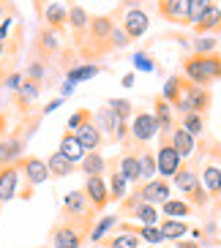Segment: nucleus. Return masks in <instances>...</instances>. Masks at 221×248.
<instances>
[{
  "label": "nucleus",
  "mask_w": 221,
  "mask_h": 248,
  "mask_svg": "<svg viewBox=\"0 0 221 248\" xmlns=\"http://www.w3.org/2000/svg\"><path fill=\"white\" fill-rule=\"evenodd\" d=\"M82 191H85V197H88V202L96 216L107 210V204H110V186H107L104 177H85Z\"/></svg>",
  "instance_id": "nucleus-13"
},
{
  "label": "nucleus",
  "mask_w": 221,
  "mask_h": 248,
  "mask_svg": "<svg viewBox=\"0 0 221 248\" xmlns=\"http://www.w3.org/2000/svg\"><path fill=\"white\" fill-rule=\"evenodd\" d=\"M88 22H90V14L79 3H71L68 6V28L74 33V44H79L82 38H85V30H88Z\"/></svg>",
  "instance_id": "nucleus-23"
},
{
  "label": "nucleus",
  "mask_w": 221,
  "mask_h": 248,
  "mask_svg": "<svg viewBox=\"0 0 221 248\" xmlns=\"http://www.w3.org/2000/svg\"><path fill=\"white\" fill-rule=\"evenodd\" d=\"M140 237L134 232H126V229H118L115 234H110V237H104L101 246L104 248H140Z\"/></svg>",
  "instance_id": "nucleus-34"
},
{
  "label": "nucleus",
  "mask_w": 221,
  "mask_h": 248,
  "mask_svg": "<svg viewBox=\"0 0 221 248\" xmlns=\"http://www.w3.org/2000/svg\"><path fill=\"white\" fill-rule=\"evenodd\" d=\"M60 52H63V44H60V36L55 30L44 28L36 33L33 38V60H41V63H52V60L58 58Z\"/></svg>",
  "instance_id": "nucleus-7"
},
{
  "label": "nucleus",
  "mask_w": 221,
  "mask_h": 248,
  "mask_svg": "<svg viewBox=\"0 0 221 248\" xmlns=\"http://www.w3.org/2000/svg\"><path fill=\"white\" fill-rule=\"evenodd\" d=\"M199 180L205 186L207 197L219 199L221 197V164L216 158H207L202 167H199Z\"/></svg>",
  "instance_id": "nucleus-16"
},
{
  "label": "nucleus",
  "mask_w": 221,
  "mask_h": 248,
  "mask_svg": "<svg viewBox=\"0 0 221 248\" xmlns=\"http://www.w3.org/2000/svg\"><path fill=\"white\" fill-rule=\"evenodd\" d=\"M8 58V52H6V41H0V66H3V60Z\"/></svg>",
  "instance_id": "nucleus-53"
},
{
  "label": "nucleus",
  "mask_w": 221,
  "mask_h": 248,
  "mask_svg": "<svg viewBox=\"0 0 221 248\" xmlns=\"http://www.w3.org/2000/svg\"><path fill=\"white\" fill-rule=\"evenodd\" d=\"M28 131H11L6 137H0V169L16 164L19 158H25V147H28Z\"/></svg>",
  "instance_id": "nucleus-8"
},
{
  "label": "nucleus",
  "mask_w": 221,
  "mask_h": 248,
  "mask_svg": "<svg viewBox=\"0 0 221 248\" xmlns=\"http://www.w3.org/2000/svg\"><path fill=\"white\" fill-rule=\"evenodd\" d=\"M38 248H49V246H38Z\"/></svg>",
  "instance_id": "nucleus-56"
},
{
  "label": "nucleus",
  "mask_w": 221,
  "mask_h": 248,
  "mask_svg": "<svg viewBox=\"0 0 221 248\" xmlns=\"http://www.w3.org/2000/svg\"><path fill=\"white\" fill-rule=\"evenodd\" d=\"M93 123L101 128V134H104V139L107 142H115V131H118V117H115V112L110 109V107H98L96 112H93Z\"/></svg>",
  "instance_id": "nucleus-24"
},
{
  "label": "nucleus",
  "mask_w": 221,
  "mask_h": 248,
  "mask_svg": "<svg viewBox=\"0 0 221 248\" xmlns=\"http://www.w3.org/2000/svg\"><path fill=\"white\" fill-rule=\"evenodd\" d=\"M172 186L183 194L186 202L191 204V207H207V202H210L205 186L199 180V169L194 164H183V167L177 169V175L172 177Z\"/></svg>",
  "instance_id": "nucleus-3"
},
{
  "label": "nucleus",
  "mask_w": 221,
  "mask_h": 248,
  "mask_svg": "<svg viewBox=\"0 0 221 248\" xmlns=\"http://www.w3.org/2000/svg\"><path fill=\"white\" fill-rule=\"evenodd\" d=\"M118 213H112V216H101V218H96V224H93V229H90V243H101L104 237H110V232L118 226Z\"/></svg>",
  "instance_id": "nucleus-33"
},
{
  "label": "nucleus",
  "mask_w": 221,
  "mask_h": 248,
  "mask_svg": "<svg viewBox=\"0 0 221 248\" xmlns=\"http://www.w3.org/2000/svg\"><path fill=\"white\" fill-rule=\"evenodd\" d=\"M115 14H96L90 16L88 30H85V38L77 44L82 63H96L98 58L110 55L112 49V30H115Z\"/></svg>",
  "instance_id": "nucleus-1"
},
{
  "label": "nucleus",
  "mask_w": 221,
  "mask_h": 248,
  "mask_svg": "<svg viewBox=\"0 0 221 248\" xmlns=\"http://www.w3.org/2000/svg\"><path fill=\"white\" fill-rule=\"evenodd\" d=\"M128 44H131V38L123 33V28H120V25H115V30H112V49H115V52H123Z\"/></svg>",
  "instance_id": "nucleus-46"
},
{
  "label": "nucleus",
  "mask_w": 221,
  "mask_h": 248,
  "mask_svg": "<svg viewBox=\"0 0 221 248\" xmlns=\"http://www.w3.org/2000/svg\"><path fill=\"white\" fill-rule=\"evenodd\" d=\"M60 104H63V98H52V101L47 104L44 109H41V117H44V115H49V112H55V109L60 107Z\"/></svg>",
  "instance_id": "nucleus-49"
},
{
  "label": "nucleus",
  "mask_w": 221,
  "mask_h": 248,
  "mask_svg": "<svg viewBox=\"0 0 221 248\" xmlns=\"http://www.w3.org/2000/svg\"><path fill=\"white\" fill-rule=\"evenodd\" d=\"M101 71H104L101 63H74L71 68H66V82L79 85V82H88L93 77H98Z\"/></svg>",
  "instance_id": "nucleus-25"
},
{
  "label": "nucleus",
  "mask_w": 221,
  "mask_h": 248,
  "mask_svg": "<svg viewBox=\"0 0 221 248\" xmlns=\"http://www.w3.org/2000/svg\"><path fill=\"white\" fill-rule=\"evenodd\" d=\"M134 79H137V74L128 71V74L123 77V79H120V85H123V88H134Z\"/></svg>",
  "instance_id": "nucleus-51"
},
{
  "label": "nucleus",
  "mask_w": 221,
  "mask_h": 248,
  "mask_svg": "<svg viewBox=\"0 0 221 248\" xmlns=\"http://www.w3.org/2000/svg\"><path fill=\"white\" fill-rule=\"evenodd\" d=\"M38 93H41V82H36V79H28L25 77L22 79V85H19V90L14 93V101H16V107L22 112H28V107L33 101L38 98Z\"/></svg>",
  "instance_id": "nucleus-28"
},
{
  "label": "nucleus",
  "mask_w": 221,
  "mask_h": 248,
  "mask_svg": "<svg viewBox=\"0 0 221 248\" xmlns=\"http://www.w3.org/2000/svg\"><path fill=\"white\" fill-rule=\"evenodd\" d=\"M161 98L170 104L172 109H175L180 98H183V74H172L170 79L164 82V90H161Z\"/></svg>",
  "instance_id": "nucleus-32"
},
{
  "label": "nucleus",
  "mask_w": 221,
  "mask_h": 248,
  "mask_svg": "<svg viewBox=\"0 0 221 248\" xmlns=\"http://www.w3.org/2000/svg\"><path fill=\"white\" fill-rule=\"evenodd\" d=\"M205 120L207 117L199 115V112H186V115L177 117V125H183L191 137H202V134H205Z\"/></svg>",
  "instance_id": "nucleus-37"
},
{
  "label": "nucleus",
  "mask_w": 221,
  "mask_h": 248,
  "mask_svg": "<svg viewBox=\"0 0 221 248\" xmlns=\"http://www.w3.org/2000/svg\"><path fill=\"white\" fill-rule=\"evenodd\" d=\"M19 167L11 164V167L0 169V204L11 202L14 197H19Z\"/></svg>",
  "instance_id": "nucleus-17"
},
{
  "label": "nucleus",
  "mask_w": 221,
  "mask_h": 248,
  "mask_svg": "<svg viewBox=\"0 0 221 248\" xmlns=\"http://www.w3.org/2000/svg\"><path fill=\"white\" fill-rule=\"evenodd\" d=\"M107 107L115 112V117H118V120H126V123H131L134 109H137L128 98H107Z\"/></svg>",
  "instance_id": "nucleus-39"
},
{
  "label": "nucleus",
  "mask_w": 221,
  "mask_h": 248,
  "mask_svg": "<svg viewBox=\"0 0 221 248\" xmlns=\"http://www.w3.org/2000/svg\"><path fill=\"white\" fill-rule=\"evenodd\" d=\"M79 172L85 177H104L107 175V158H104L98 150H90V153L79 161Z\"/></svg>",
  "instance_id": "nucleus-29"
},
{
  "label": "nucleus",
  "mask_w": 221,
  "mask_h": 248,
  "mask_svg": "<svg viewBox=\"0 0 221 248\" xmlns=\"http://www.w3.org/2000/svg\"><path fill=\"white\" fill-rule=\"evenodd\" d=\"M172 131H158V150H156V167H158V177L172 180L177 175V169L183 167V158L177 155V150L170 142Z\"/></svg>",
  "instance_id": "nucleus-5"
},
{
  "label": "nucleus",
  "mask_w": 221,
  "mask_h": 248,
  "mask_svg": "<svg viewBox=\"0 0 221 248\" xmlns=\"http://www.w3.org/2000/svg\"><path fill=\"white\" fill-rule=\"evenodd\" d=\"M131 147L142 150L158 137V123H156L153 112H145V109H134V117H131Z\"/></svg>",
  "instance_id": "nucleus-6"
},
{
  "label": "nucleus",
  "mask_w": 221,
  "mask_h": 248,
  "mask_svg": "<svg viewBox=\"0 0 221 248\" xmlns=\"http://www.w3.org/2000/svg\"><path fill=\"white\" fill-rule=\"evenodd\" d=\"M118 25L123 28V33L131 38V41H137V38H142L147 33V28H150V14L140 6H131V8L123 11V16H120Z\"/></svg>",
  "instance_id": "nucleus-9"
},
{
  "label": "nucleus",
  "mask_w": 221,
  "mask_h": 248,
  "mask_svg": "<svg viewBox=\"0 0 221 248\" xmlns=\"http://www.w3.org/2000/svg\"><path fill=\"white\" fill-rule=\"evenodd\" d=\"M199 248H202V246H199Z\"/></svg>",
  "instance_id": "nucleus-58"
},
{
  "label": "nucleus",
  "mask_w": 221,
  "mask_h": 248,
  "mask_svg": "<svg viewBox=\"0 0 221 248\" xmlns=\"http://www.w3.org/2000/svg\"><path fill=\"white\" fill-rule=\"evenodd\" d=\"M74 134H77V139L82 142V147H85L88 153H90V150H98V147L107 142V139H104V134H101V128H98L93 120H90V123H85L82 128H77Z\"/></svg>",
  "instance_id": "nucleus-26"
},
{
  "label": "nucleus",
  "mask_w": 221,
  "mask_h": 248,
  "mask_svg": "<svg viewBox=\"0 0 221 248\" xmlns=\"http://www.w3.org/2000/svg\"><path fill=\"white\" fill-rule=\"evenodd\" d=\"M134 191L140 194L142 202L156 204V207H161L167 199H172V183L164 180V177H153V180H147V183H140Z\"/></svg>",
  "instance_id": "nucleus-10"
},
{
  "label": "nucleus",
  "mask_w": 221,
  "mask_h": 248,
  "mask_svg": "<svg viewBox=\"0 0 221 248\" xmlns=\"http://www.w3.org/2000/svg\"><path fill=\"white\" fill-rule=\"evenodd\" d=\"M47 169H49V177H58L60 180V177L74 175V172H77V164H71L60 150H55V153H49V158H47Z\"/></svg>",
  "instance_id": "nucleus-30"
},
{
  "label": "nucleus",
  "mask_w": 221,
  "mask_h": 248,
  "mask_svg": "<svg viewBox=\"0 0 221 248\" xmlns=\"http://www.w3.org/2000/svg\"><path fill=\"white\" fill-rule=\"evenodd\" d=\"M197 36H221V6H210L205 14L191 25Z\"/></svg>",
  "instance_id": "nucleus-19"
},
{
  "label": "nucleus",
  "mask_w": 221,
  "mask_h": 248,
  "mask_svg": "<svg viewBox=\"0 0 221 248\" xmlns=\"http://www.w3.org/2000/svg\"><path fill=\"white\" fill-rule=\"evenodd\" d=\"M58 150H60L63 155H66V158L71 161V164H77V167H79V161L85 158V155H88V150L82 147V142L77 139V134H74V131H63V134H60V145H58Z\"/></svg>",
  "instance_id": "nucleus-21"
},
{
  "label": "nucleus",
  "mask_w": 221,
  "mask_h": 248,
  "mask_svg": "<svg viewBox=\"0 0 221 248\" xmlns=\"http://www.w3.org/2000/svg\"><path fill=\"white\" fill-rule=\"evenodd\" d=\"M170 142L172 147L177 150V155L180 158H194V153H197V137H191V134L186 131L183 125H172V134H170Z\"/></svg>",
  "instance_id": "nucleus-20"
},
{
  "label": "nucleus",
  "mask_w": 221,
  "mask_h": 248,
  "mask_svg": "<svg viewBox=\"0 0 221 248\" xmlns=\"http://www.w3.org/2000/svg\"><path fill=\"white\" fill-rule=\"evenodd\" d=\"M11 22H14V16H6V19L0 22V41H8V30H11Z\"/></svg>",
  "instance_id": "nucleus-48"
},
{
  "label": "nucleus",
  "mask_w": 221,
  "mask_h": 248,
  "mask_svg": "<svg viewBox=\"0 0 221 248\" xmlns=\"http://www.w3.org/2000/svg\"><path fill=\"white\" fill-rule=\"evenodd\" d=\"M16 167H19V175L25 177V186H22V191H19V197H22V199H30L36 186H41V183L49 180L47 161L38 158V155H25V158L16 161Z\"/></svg>",
  "instance_id": "nucleus-4"
},
{
  "label": "nucleus",
  "mask_w": 221,
  "mask_h": 248,
  "mask_svg": "<svg viewBox=\"0 0 221 248\" xmlns=\"http://www.w3.org/2000/svg\"><path fill=\"white\" fill-rule=\"evenodd\" d=\"M41 19H44V25L49 30H55V33H63V30L68 28V6H63L60 0H52L49 6L41 11Z\"/></svg>",
  "instance_id": "nucleus-18"
},
{
  "label": "nucleus",
  "mask_w": 221,
  "mask_h": 248,
  "mask_svg": "<svg viewBox=\"0 0 221 248\" xmlns=\"http://www.w3.org/2000/svg\"><path fill=\"white\" fill-rule=\"evenodd\" d=\"M175 248H199V240H177V243H172Z\"/></svg>",
  "instance_id": "nucleus-50"
},
{
  "label": "nucleus",
  "mask_w": 221,
  "mask_h": 248,
  "mask_svg": "<svg viewBox=\"0 0 221 248\" xmlns=\"http://www.w3.org/2000/svg\"><path fill=\"white\" fill-rule=\"evenodd\" d=\"M90 120H93V109H88V107H79V109H77L71 117H68L66 131H77V128H82V125L90 123Z\"/></svg>",
  "instance_id": "nucleus-42"
},
{
  "label": "nucleus",
  "mask_w": 221,
  "mask_h": 248,
  "mask_svg": "<svg viewBox=\"0 0 221 248\" xmlns=\"http://www.w3.org/2000/svg\"><path fill=\"white\" fill-rule=\"evenodd\" d=\"M158 229H161V234H164V243H177L189 234V224H186V221H177V218L158 221Z\"/></svg>",
  "instance_id": "nucleus-31"
},
{
  "label": "nucleus",
  "mask_w": 221,
  "mask_h": 248,
  "mask_svg": "<svg viewBox=\"0 0 221 248\" xmlns=\"http://www.w3.org/2000/svg\"><path fill=\"white\" fill-rule=\"evenodd\" d=\"M180 71H183V77L191 82V85H197V88H210V85H213L210 77H207V71H205V66H202V58L194 55V52L183 55V60H180Z\"/></svg>",
  "instance_id": "nucleus-15"
},
{
  "label": "nucleus",
  "mask_w": 221,
  "mask_h": 248,
  "mask_svg": "<svg viewBox=\"0 0 221 248\" xmlns=\"http://www.w3.org/2000/svg\"><path fill=\"white\" fill-rule=\"evenodd\" d=\"M134 71H145V74L156 71V60H153V55H150V52H145V49L137 52V55H134Z\"/></svg>",
  "instance_id": "nucleus-44"
},
{
  "label": "nucleus",
  "mask_w": 221,
  "mask_h": 248,
  "mask_svg": "<svg viewBox=\"0 0 221 248\" xmlns=\"http://www.w3.org/2000/svg\"><path fill=\"white\" fill-rule=\"evenodd\" d=\"M88 213H93V207H90V202L82 188L68 191L66 197H63V216H88Z\"/></svg>",
  "instance_id": "nucleus-22"
},
{
  "label": "nucleus",
  "mask_w": 221,
  "mask_h": 248,
  "mask_svg": "<svg viewBox=\"0 0 221 248\" xmlns=\"http://www.w3.org/2000/svg\"><path fill=\"white\" fill-rule=\"evenodd\" d=\"M140 169H142V180H153L158 177V167H156V150L150 147H142L140 150Z\"/></svg>",
  "instance_id": "nucleus-38"
},
{
  "label": "nucleus",
  "mask_w": 221,
  "mask_h": 248,
  "mask_svg": "<svg viewBox=\"0 0 221 248\" xmlns=\"http://www.w3.org/2000/svg\"><path fill=\"white\" fill-rule=\"evenodd\" d=\"M74 88H77V85H71V82H63V88H60V98L71 95V93H74Z\"/></svg>",
  "instance_id": "nucleus-52"
},
{
  "label": "nucleus",
  "mask_w": 221,
  "mask_h": 248,
  "mask_svg": "<svg viewBox=\"0 0 221 248\" xmlns=\"http://www.w3.org/2000/svg\"><path fill=\"white\" fill-rule=\"evenodd\" d=\"M126 3H128V8H131V6H137V3H142V0H126Z\"/></svg>",
  "instance_id": "nucleus-54"
},
{
  "label": "nucleus",
  "mask_w": 221,
  "mask_h": 248,
  "mask_svg": "<svg viewBox=\"0 0 221 248\" xmlns=\"http://www.w3.org/2000/svg\"><path fill=\"white\" fill-rule=\"evenodd\" d=\"M158 14L164 22L180 25V28H191L189 25V0H158Z\"/></svg>",
  "instance_id": "nucleus-14"
},
{
  "label": "nucleus",
  "mask_w": 221,
  "mask_h": 248,
  "mask_svg": "<svg viewBox=\"0 0 221 248\" xmlns=\"http://www.w3.org/2000/svg\"><path fill=\"white\" fill-rule=\"evenodd\" d=\"M164 248H175V246H172V243H167V246H164Z\"/></svg>",
  "instance_id": "nucleus-55"
},
{
  "label": "nucleus",
  "mask_w": 221,
  "mask_h": 248,
  "mask_svg": "<svg viewBox=\"0 0 221 248\" xmlns=\"http://www.w3.org/2000/svg\"><path fill=\"white\" fill-rule=\"evenodd\" d=\"M96 224V213L88 216H63L49 229V248H82Z\"/></svg>",
  "instance_id": "nucleus-2"
},
{
  "label": "nucleus",
  "mask_w": 221,
  "mask_h": 248,
  "mask_svg": "<svg viewBox=\"0 0 221 248\" xmlns=\"http://www.w3.org/2000/svg\"><path fill=\"white\" fill-rule=\"evenodd\" d=\"M219 0H189V25H194L199 16L205 14L210 6H216Z\"/></svg>",
  "instance_id": "nucleus-43"
},
{
  "label": "nucleus",
  "mask_w": 221,
  "mask_h": 248,
  "mask_svg": "<svg viewBox=\"0 0 221 248\" xmlns=\"http://www.w3.org/2000/svg\"><path fill=\"white\" fill-rule=\"evenodd\" d=\"M25 77H28V79H36V82H44L47 63H41V60H30L28 68H25Z\"/></svg>",
  "instance_id": "nucleus-45"
},
{
  "label": "nucleus",
  "mask_w": 221,
  "mask_h": 248,
  "mask_svg": "<svg viewBox=\"0 0 221 248\" xmlns=\"http://www.w3.org/2000/svg\"><path fill=\"white\" fill-rule=\"evenodd\" d=\"M22 79H25V74H19V71H8V74H6V82H3V85H6V88L11 90V93H16V90H19V85H22Z\"/></svg>",
  "instance_id": "nucleus-47"
},
{
  "label": "nucleus",
  "mask_w": 221,
  "mask_h": 248,
  "mask_svg": "<svg viewBox=\"0 0 221 248\" xmlns=\"http://www.w3.org/2000/svg\"><path fill=\"white\" fill-rule=\"evenodd\" d=\"M183 101H186V107H189V112H199V115L207 117V112L213 107V90L197 88V85H191V82L183 77Z\"/></svg>",
  "instance_id": "nucleus-11"
},
{
  "label": "nucleus",
  "mask_w": 221,
  "mask_h": 248,
  "mask_svg": "<svg viewBox=\"0 0 221 248\" xmlns=\"http://www.w3.org/2000/svg\"><path fill=\"white\" fill-rule=\"evenodd\" d=\"M221 41L216 36H194L191 38V52L194 55H210V52H219Z\"/></svg>",
  "instance_id": "nucleus-40"
},
{
  "label": "nucleus",
  "mask_w": 221,
  "mask_h": 248,
  "mask_svg": "<svg viewBox=\"0 0 221 248\" xmlns=\"http://www.w3.org/2000/svg\"><path fill=\"white\" fill-rule=\"evenodd\" d=\"M118 169L120 175L126 177L128 186H140L142 183V169H140V150L131 145H126L118 155Z\"/></svg>",
  "instance_id": "nucleus-12"
},
{
  "label": "nucleus",
  "mask_w": 221,
  "mask_h": 248,
  "mask_svg": "<svg viewBox=\"0 0 221 248\" xmlns=\"http://www.w3.org/2000/svg\"><path fill=\"white\" fill-rule=\"evenodd\" d=\"M153 117H156V123H158V131H172V125L177 123L175 112H172V107L161 98V93L153 95Z\"/></svg>",
  "instance_id": "nucleus-27"
},
{
  "label": "nucleus",
  "mask_w": 221,
  "mask_h": 248,
  "mask_svg": "<svg viewBox=\"0 0 221 248\" xmlns=\"http://www.w3.org/2000/svg\"><path fill=\"white\" fill-rule=\"evenodd\" d=\"M202 66H205L210 82H221V52H210V55H199Z\"/></svg>",
  "instance_id": "nucleus-41"
},
{
  "label": "nucleus",
  "mask_w": 221,
  "mask_h": 248,
  "mask_svg": "<svg viewBox=\"0 0 221 248\" xmlns=\"http://www.w3.org/2000/svg\"><path fill=\"white\" fill-rule=\"evenodd\" d=\"M194 213V207L189 202H186V199H167V202L161 204V216L164 218H177V221H183L186 216H191Z\"/></svg>",
  "instance_id": "nucleus-35"
},
{
  "label": "nucleus",
  "mask_w": 221,
  "mask_h": 248,
  "mask_svg": "<svg viewBox=\"0 0 221 248\" xmlns=\"http://www.w3.org/2000/svg\"><path fill=\"white\" fill-rule=\"evenodd\" d=\"M158 216H161L158 207H156V204H147V202H140L131 213H128V218H137L142 226H158Z\"/></svg>",
  "instance_id": "nucleus-36"
},
{
  "label": "nucleus",
  "mask_w": 221,
  "mask_h": 248,
  "mask_svg": "<svg viewBox=\"0 0 221 248\" xmlns=\"http://www.w3.org/2000/svg\"><path fill=\"white\" fill-rule=\"evenodd\" d=\"M0 3H6V0H0Z\"/></svg>",
  "instance_id": "nucleus-57"
}]
</instances>
